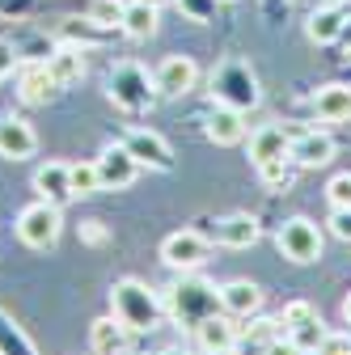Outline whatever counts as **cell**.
I'll use <instances>...</instances> for the list:
<instances>
[{"instance_id": "b9f144b4", "label": "cell", "mask_w": 351, "mask_h": 355, "mask_svg": "<svg viewBox=\"0 0 351 355\" xmlns=\"http://www.w3.org/2000/svg\"><path fill=\"white\" fill-rule=\"evenodd\" d=\"M199 355H237V351H199Z\"/></svg>"}, {"instance_id": "d6a6232c", "label": "cell", "mask_w": 351, "mask_h": 355, "mask_svg": "<svg viewBox=\"0 0 351 355\" xmlns=\"http://www.w3.org/2000/svg\"><path fill=\"white\" fill-rule=\"evenodd\" d=\"M326 199H330V207H351V173H334L330 178Z\"/></svg>"}, {"instance_id": "5bb4252c", "label": "cell", "mask_w": 351, "mask_h": 355, "mask_svg": "<svg viewBox=\"0 0 351 355\" xmlns=\"http://www.w3.org/2000/svg\"><path fill=\"white\" fill-rule=\"evenodd\" d=\"M237 318H229L225 309L212 313L195 326V347L199 351H237V338H241V326H233Z\"/></svg>"}, {"instance_id": "2e32d148", "label": "cell", "mask_w": 351, "mask_h": 355, "mask_svg": "<svg viewBox=\"0 0 351 355\" xmlns=\"http://www.w3.org/2000/svg\"><path fill=\"white\" fill-rule=\"evenodd\" d=\"M17 98L26 106H47L55 98V80H51V72H47L42 60H30V64L17 68Z\"/></svg>"}, {"instance_id": "60d3db41", "label": "cell", "mask_w": 351, "mask_h": 355, "mask_svg": "<svg viewBox=\"0 0 351 355\" xmlns=\"http://www.w3.org/2000/svg\"><path fill=\"white\" fill-rule=\"evenodd\" d=\"M157 355H191V351H182V347H165V351H157Z\"/></svg>"}, {"instance_id": "ac0fdd59", "label": "cell", "mask_w": 351, "mask_h": 355, "mask_svg": "<svg viewBox=\"0 0 351 355\" xmlns=\"http://www.w3.org/2000/svg\"><path fill=\"white\" fill-rule=\"evenodd\" d=\"M221 309L229 318H254L262 309V288L250 279H229L221 284Z\"/></svg>"}, {"instance_id": "7402d4cb", "label": "cell", "mask_w": 351, "mask_h": 355, "mask_svg": "<svg viewBox=\"0 0 351 355\" xmlns=\"http://www.w3.org/2000/svg\"><path fill=\"white\" fill-rule=\"evenodd\" d=\"M343 5H322L309 13V26H305V34H309V42H318V47H330V42H339L343 34Z\"/></svg>"}, {"instance_id": "e575fe53", "label": "cell", "mask_w": 351, "mask_h": 355, "mask_svg": "<svg viewBox=\"0 0 351 355\" xmlns=\"http://www.w3.org/2000/svg\"><path fill=\"white\" fill-rule=\"evenodd\" d=\"M330 233L339 237V241H351V207H330Z\"/></svg>"}, {"instance_id": "ffe728a7", "label": "cell", "mask_w": 351, "mask_h": 355, "mask_svg": "<svg viewBox=\"0 0 351 355\" xmlns=\"http://www.w3.org/2000/svg\"><path fill=\"white\" fill-rule=\"evenodd\" d=\"M314 114L322 123H347L351 119V85H343V80L322 85L314 94Z\"/></svg>"}, {"instance_id": "4dcf8cb0", "label": "cell", "mask_w": 351, "mask_h": 355, "mask_svg": "<svg viewBox=\"0 0 351 355\" xmlns=\"http://www.w3.org/2000/svg\"><path fill=\"white\" fill-rule=\"evenodd\" d=\"M309 318H318V309H314L309 300H288V304H284V313H280V330L300 326V322H309Z\"/></svg>"}, {"instance_id": "cb8c5ba5", "label": "cell", "mask_w": 351, "mask_h": 355, "mask_svg": "<svg viewBox=\"0 0 351 355\" xmlns=\"http://www.w3.org/2000/svg\"><path fill=\"white\" fill-rule=\"evenodd\" d=\"M102 34H106V30H98L89 17H64V21L55 26V42H64V47H80V51L98 47Z\"/></svg>"}, {"instance_id": "f546056e", "label": "cell", "mask_w": 351, "mask_h": 355, "mask_svg": "<svg viewBox=\"0 0 351 355\" xmlns=\"http://www.w3.org/2000/svg\"><path fill=\"white\" fill-rule=\"evenodd\" d=\"M258 178L271 195H284L292 187V161L284 157V161H271V165H258Z\"/></svg>"}, {"instance_id": "52a82bcc", "label": "cell", "mask_w": 351, "mask_h": 355, "mask_svg": "<svg viewBox=\"0 0 351 355\" xmlns=\"http://www.w3.org/2000/svg\"><path fill=\"white\" fill-rule=\"evenodd\" d=\"M207 254H212V245L195 229H178V233H169L161 241V262L169 266V271H182V275L187 271H199V266L207 262Z\"/></svg>"}, {"instance_id": "ba28073f", "label": "cell", "mask_w": 351, "mask_h": 355, "mask_svg": "<svg viewBox=\"0 0 351 355\" xmlns=\"http://www.w3.org/2000/svg\"><path fill=\"white\" fill-rule=\"evenodd\" d=\"M123 144H127L131 157L140 161V169L173 173V148L165 144L161 131H153V127H127V131H123Z\"/></svg>"}, {"instance_id": "f1b7e54d", "label": "cell", "mask_w": 351, "mask_h": 355, "mask_svg": "<svg viewBox=\"0 0 351 355\" xmlns=\"http://www.w3.org/2000/svg\"><path fill=\"white\" fill-rule=\"evenodd\" d=\"M0 355H38L30 347V338L17 330V322H9L5 313H0Z\"/></svg>"}, {"instance_id": "7bdbcfd3", "label": "cell", "mask_w": 351, "mask_h": 355, "mask_svg": "<svg viewBox=\"0 0 351 355\" xmlns=\"http://www.w3.org/2000/svg\"><path fill=\"white\" fill-rule=\"evenodd\" d=\"M326 5H347V0H326Z\"/></svg>"}, {"instance_id": "3957f363", "label": "cell", "mask_w": 351, "mask_h": 355, "mask_svg": "<svg viewBox=\"0 0 351 355\" xmlns=\"http://www.w3.org/2000/svg\"><path fill=\"white\" fill-rule=\"evenodd\" d=\"M207 94H212V106H229V110L246 114V110H254L262 102V85H258V72L246 60L229 55V60H221V64L212 68Z\"/></svg>"}, {"instance_id": "5b68a950", "label": "cell", "mask_w": 351, "mask_h": 355, "mask_svg": "<svg viewBox=\"0 0 351 355\" xmlns=\"http://www.w3.org/2000/svg\"><path fill=\"white\" fill-rule=\"evenodd\" d=\"M64 207H55V203H47V199H34L30 207H22V216H17V237H22V245H30V250H55V241H60V233H64V216H60Z\"/></svg>"}, {"instance_id": "d4e9b609", "label": "cell", "mask_w": 351, "mask_h": 355, "mask_svg": "<svg viewBox=\"0 0 351 355\" xmlns=\"http://www.w3.org/2000/svg\"><path fill=\"white\" fill-rule=\"evenodd\" d=\"M157 21H161V9H153V5H140V0H127V13H123V34L127 38H136V42H144V38H153L157 34Z\"/></svg>"}, {"instance_id": "9a60e30c", "label": "cell", "mask_w": 351, "mask_h": 355, "mask_svg": "<svg viewBox=\"0 0 351 355\" xmlns=\"http://www.w3.org/2000/svg\"><path fill=\"white\" fill-rule=\"evenodd\" d=\"M34 191H38V199H47V203H55V207H64L68 199H76V195H72L68 161H42V165L34 169Z\"/></svg>"}, {"instance_id": "d590c367", "label": "cell", "mask_w": 351, "mask_h": 355, "mask_svg": "<svg viewBox=\"0 0 351 355\" xmlns=\"http://www.w3.org/2000/svg\"><path fill=\"white\" fill-rule=\"evenodd\" d=\"M80 241L85 245H106L110 241V229L102 225V220H85V225H80Z\"/></svg>"}, {"instance_id": "f35d334b", "label": "cell", "mask_w": 351, "mask_h": 355, "mask_svg": "<svg viewBox=\"0 0 351 355\" xmlns=\"http://www.w3.org/2000/svg\"><path fill=\"white\" fill-rule=\"evenodd\" d=\"M343 322H347V326H351V292H347V296H343Z\"/></svg>"}, {"instance_id": "44dd1931", "label": "cell", "mask_w": 351, "mask_h": 355, "mask_svg": "<svg viewBox=\"0 0 351 355\" xmlns=\"http://www.w3.org/2000/svg\"><path fill=\"white\" fill-rule=\"evenodd\" d=\"M47 64V72H51V80H55V89H72V85H80V76H85V51L80 47H60L42 60Z\"/></svg>"}, {"instance_id": "7a4b0ae2", "label": "cell", "mask_w": 351, "mask_h": 355, "mask_svg": "<svg viewBox=\"0 0 351 355\" xmlns=\"http://www.w3.org/2000/svg\"><path fill=\"white\" fill-rule=\"evenodd\" d=\"M165 313L173 318V326H182L195 334V326L212 313H221V288L212 279H203L199 271H187L178 284L165 292Z\"/></svg>"}, {"instance_id": "277c9868", "label": "cell", "mask_w": 351, "mask_h": 355, "mask_svg": "<svg viewBox=\"0 0 351 355\" xmlns=\"http://www.w3.org/2000/svg\"><path fill=\"white\" fill-rule=\"evenodd\" d=\"M106 98H110L123 114H148L161 94H157V80H153V72H148L144 64L119 60V64H110V72H106Z\"/></svg>"}, {"instance_id": "9c48e42d", "label": "cell", "mask_w": 351, "mask_h": 355, "mask_svg": "<svg viewBox=\"0 0 351 355\" xmlns=\"http://www.w3.org/2000/svg\"><path fill=\"white\" fill-rule=\"evenodd\" d=\"M153 80H157V94L161 98H187V94L199 89V64L191 55H165L157 64Z\"/></svg>"}, {"instance_id": "603a6c76", "label": "cell", "mask_w": 351, "mask_h": 355, "mask_svg": "<svg viewBox=\"0 0 351 355\" xmlns=\"http://www.w3.org/2000/svg\"><path fill=\"white\" fill-rule=\"evenodd\" d=\"M127 334H131V330L110 313V318H98V322H94L89 343H94L98 355H123V351H127Z\"/></svg>"}, {"instance_id": "6da1fadb", "label": "cell", "mask_w": 351, "mask_h": 355, "mask_svg": "<svg viewBox=\"0 0 351 355\" xmlns=\"http://www.w3.org/2000/svg\"><path fill=\"white\" fill-rule=\"evenodd\" d=\"M110 313L131 330V334H153L165 326V296L157 288H148L144 279H114L110 288Z\"/></svg>"}, {"instance_id": "ab89813d", "label": "cell", "mask_w": 351, "mask_h": 355, "mask_svg": "<svg viewBox=\"0 0 351 355\" xmlns=\"http://www.w3.org/2000/svg\"><path fill=\"white\" fill-rule=\"evenodd\" d=\"M140 5H153V9H165V5H173V0H140Z\"/></svg>"}, {"instance_id": "e0dca14e", "label": "cell", "mask_w": 351, "mask_h": 355, "mask_svg": "<svg viewBox=\"0 0 351 355\" xmlns=\"http://www.w3.org/2000/svg\"><path fill=\"white\" fill-rule=\"evenodd\" d=\"M203 136L212 144H221V148L241 144L246 140V114L241 110H229V106H212L207 119H203Z\"/></svg>"}, {"instance_id": "74e56055", "label": "cell", "mask_w": 351, "mask_h": 355, "mask_svg": "<svg viewBox=\"0 0 351 355\" xmlns=\"http://www.w3.org/2000/svg\"><path fill=\"white\" fill-rule=\"evenodd\" d=\"M339 42H343V51H347V60H351V21H343V34H339Z\"/></svg>"}, {"instance_id": "1f68e13d", "label": "cell", "mask_w": 351, "mask_h": 355, "mask_svg": "<svg viewBox=\"0 0 351 355\" xmlns=\"http://www.w3.org/2000/svg\"><path fill=\"white\" fill-rule=\"evenodd\" d=\"M173 5H178L195 26H207L212 21V13H216V5H221V0H173Z\"/></svg>"}, {"instance_id": "7c38bea8", "label": "cell", "mask_w": 351, "mask_h": 355, "mask_svg": "<svg viewBox=\"0 0 351 355\" xmlns=\"http://www.w3.org/2000/svg\"><path fill=\"white\" fill-rule=\"evenodd\" d=\"M258 237H262V229L250 211H229V216L212 220V241L225 245V250H250Z\"/></svg>"}, {"instance_id": "30bf717a", "label": "cell", "mask_w": 351, "mask_h": 355, "mask_svg": "<svg viewBox=\"0 0 351 355\" xmlns=\"http://www.w3.org/2000/svg\"><path fill=\"white\" fill-rule=\"evenodd\" d=\"M98 178H102V191H127L131 182L140 178V161L127 153V144H106L98 153Z\"/></svg>"}, {"instance_id": "83f0119b", "label": "cell", "mask_w": 351, "mask_h": 355, "mask_svg": "<svg viewBox=\"0 0 351 355\" xmlns=\"http://www.w3.org/2000/svg\"><path fill=\"white\" fill-rule=\"evenodd\" d=\"M123 13H127V0H89V9H85V17L98 30H119Z\"/></svg>"}, {"instance_id": "4316f807", "label": "cell", "mask_w": 351, "mask_h": 355, "mask_svg": "<svg viewBox=\"0 0 351 355\" xmlns=\"http://www.w3.org/2000/svg\"><path fill=\"white\" fill-rule=\"evenodd\" d=\"M68 173H72V195H76V199H89V195L102 191L98 161H68Z\"/></svg>"}, {"instance_id": "836d02e7", "label": "cell", "mask_w": 351, "mask_h": 355, "mask_svg": "<svg viewBox=\"0 0 351 355\" xmlns=\"http://www.w3.org/2000/svg\"><path fill=\"white\" fill-rule=\"evenodd\" d=\"M17 68H22V51H17V42H13V38H0V80H9Z\"/></svg>"}, {"instance_id": "4fadbf2b", "label": "cell", "mask_w": 351, "mask_h": 355, "mask_svg": "<svg viewBox=\"0 0 351 355\" xmlns=\"http://www.w3.org/2000/svg\"><path fill=\"white\" fill-rule=\"evenodd\" d=\"M38 153V131L22 114H0V157L5 161H26Z\"/></svg>"}, {"instance_id": "8d00e7d4", "label": "cell", "mask_w": 351, "mask_h": 355, "mask_svg": "<svg viewBox=\"0 0 351 355\" xmlns=\"http://www.w3.org/2000/svg\"><path fill=\"white\" fill-rule=\"evenodd\" d=\"M318 355H351V338L347 334H326L322 347H318Z\"/></svg>"}, {"instance_id": "8fae6325", "label": "cell", "mask_w": 351, "mask_h": 355, "mask_svg": "<svg viewBox=\"0 0 351 355\" xmlns=\"http://www.w3.org/2000/svg\"><path fill=\"white\" fill-rule=\"evenodd\" d=\"M334 136L330 131H300V136H292V144H288V161L296 165V169H322V165H330L334 161Z\"/></svg>"}, {"instance_id": "ee69618b", "label": "cell", "mask_w": 351, "mask_h": 355, "mask_svg": "<svg viewBox=\"0 0 351 355\" xmlns=\"http://www.w3.org/2000/svg\"><path fill=\"white\" fill-rule=\"evenodd\" d=\"M123 355H144V351H123Z\"/></svg>"}, {"instance_id": "8992f818", "label": "cell", "mask_w": 351, "mask_h": 355, "mask_svg": "<svg viewBox=\"0 0 351 355\" xmlns=\"http://www.w3.org/2000/svg\"><path fill=\"white\" fill-rule=\"evenodd\" d=\"M275 245H280V254H284L288 262L314 266V262L322 258V229L314 225L309 216H292V220H284V225H280Z\"/></svg>"}, {"instance_id": "d6986e66", "label": "cell", "mask_w": 351, "mask_h": 355, "mask_svg": "<svg viewBox=\"0 0 351 355\" xmlns=\"http://www.w3.org/2000/svg\"><path fill=\"white\" fill-rule=\"evenodd\" d=\"M288 144H292V136H288L284 127H275V123L258 127L254 136H250V161H254V169L258 165H271V161H284L288 157Z\"/></svg>"}, {"instance_id": "484cf974", "label": "cell", "mask_w": 351, "mask_h": 355, "mask_svg": "<svg viewBox=\"0 0 351 355\" xmlns=\"http://www.w3.org/2000/svg\"><path fill=\"white\" fill-rule=\"evenodd\" d=\"M300 355H318V347H322V338L330 334L326 326H322V318H309V322H300V326H288V330H280Z\"/></svg>"}]
</instances>
